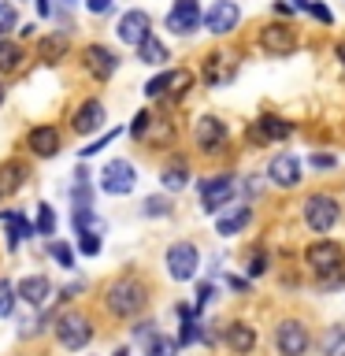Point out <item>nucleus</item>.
Listing matches in <instances>:
<instances>
[{
    "mask_svg": "<svg viewBox=\"0 0 345 356\" xmlns=\"http://www.w3.org/2000/svg\"><path fill=\"white\" fill-rule=\"evenodd\" d=\"M104 305H108L111 316L134 319L145 305H149V289H145L138 278H115V282L108 286V293H104Z\"/></svg>",
    "mask_w": 345,
    "mask_h": 356,
    "instance_id": "nucleus-1",
    "label": "nucleus"
},
{
    "mask_svg": "<svg viewBox=\"0 0 345 356\" xmlns=\"http://www.w3.org/2000/svg\"><path fill=\"white\" fill-rule=\"evenodd\" d=\"M300 216H305L308 230L327 234V230H334V222L342 219V208H338V200H334L330 193H308L305 204H300Z\"/></svg>",
    "mask_w": 345,
    "mask_h": 356,
    "instance_id": "nucleus-2",
    "label": "nucleus"
},
{
    "mask_svg": "<svg viewBox=\"0 0 345 356\" xmlns=\"http://www.w3.org/2000/svg\"><path fill=\"white\" fill-rule=\"evenodd\" d=\"M197 267H200V252L193 241H178L167 249V275L175 278V282H189V278H197Z\"/></svg>",
    "mask_w": 345,
    "mask_h": 356,
    "instance_id": "nucleus-3",
    "label": "nucleus"
},
{
    "mask_svg": "<svg viewBox=\"0 0 345 356\" xmlns=\"http://www.w3.org/2000/svg\"><path fill=\"white\" fill-rule=\"evenodd\" d=\"M308 345H312V338H308V327L300 319H282L278 323V330H275L278 356H305Z\"/></svg>",
    "mask_w": 345,
    "mask_h": 356,
    "instance_id": "nucleus-4",
    "label": "nucleus"
},
{
    "mask_svg": "<svg viewBox=\"0 0 345 356\" xmlns=\"http://www.w3.org/2000/svg\"><path fill=\"white\" fill-rule=\"evenodd\" d=\"M342 260H345V252H342L338 241H316V245H308V249H305V264L316 275H323V278L334 275V271H342Z\"/></svg>",
    "mask_w": 345,
    "mask_h": 356,
    "instance_id": "nucleus-5",
    "label": "nucleus"
},
{
    "mask_svg": "<svg viewBox=\"0 0 345 356\" xmlns=\"http://www.w3.org/2000/svg\"><path fill=\"white\" fill-rule=\"evenodd\" d=\"M193 138H197L200 152H223L230 141V130H227V122L216 119V115H200L197 127H193Z\"/></svg>",
    "mask_w": 345,
    "mask_h": 356,
    "instance_id": "nucleus-6",
    "label": "nucleus"
},
{
    "mask_svg": "<svg viewBox=\"0 0 345 356\" xmlns=\"http://www.w3.org/2000/svg\"><path fill=\"white\" fill-rule=\"evenodd\" d=\"M134 182H138V171H134V163H127V160H111V163H104V171H100V189L111 197H127L134 189Z\"/></svg>",
    "mask_w": 345,
    "mask_h": 356,
    "instance_id": "nucleus-7",
    "label": "nucleus"
},
{
    "mask_svg": "<svg viewBox=\"0 0 345 356\" xmlns=\"http://www.w3.org/2000/svg\"><path fill=\"white\" fill-rule=\"evenodd\" d=\"M238 19H241V8L234 0H211V8L204 11V26L216 38H227V33L238 30Z\"/></svg>",
    "mask_w": 345,
    "mask_h": 356,
    "instance_id": "nucleus-8",
    "label": "nucleus"
},
{
    "mask_svg": "<svg viewBox=\"0 0 345 356\" xmlns=\"http://www.w3.org/2000/svg\"><path fill=\"white\" fill-rule=\"evenodd\" d=\"M56 338H60L63 349H71L78 353L82 345H89V338H93V327H89V319L86 316H60V323H56Z\"/></svg>",
    "mask_w": 345,
    "mask_h": 356,
    "instance_id": "nucleus-9",
    "label": "nucleus"
},
{
    "mask_svg": "<svg viewBox=\"0 0 345 356\" xmlns=\"http://www.w3.org/2000/svg\"><path fill=\"white\" fill-rule=\"evenodd\" d=\"M238 193V186H234V175H216V178H204L200 182V204H204V211H216L223 204H230V197Z\"/></svg>",
    "mask_w": 345,
    "mask_h": 356,
    "instance_id": "nucleus-10",
    "label": "nucleus"
},
{
    "mask_svg": "<svg viewBox=\"0 0 345 356\" xmlns=\"http://www.w3.org/2000/svg\"><path fill=\"white\" fill-rule=\"evenodd\" d=\"M200 22H204L200 0H175L171 11H167V30L171 33H193Z\"/></svg>",
    "mask_w": 345,
    "mask_h": 356,
    "instance_id": "nucleus-11",
    "label": "nucleus"
},
{
    "mask_svg": "<svg viewBox=\"0 0 345 356\" xmlns=\"http://www.w3.org/2000/svg\"><path fill=\"white\" fill-rule=\"evenodd\" d=\"M260 44L271 56H289V52H297V30L286 26V22H267L260 30Z\"/></svg>",
    "mask_w": 345,
    "mask_h": 356,
    "instance_id": "nucleus-12",
    "label": "nucleus"
},
{
    "mask_svg": "<svg viewBox=\"0 0 345 356\" xmlns=\"http://www.w3.org/2000/svg\"><path fill=\"white\" fill-rule=\"evenodd\" d=\"M82 63H86V71L97 78V82H108L111 74L119 71V56L104 49V44H89V49L82 52Z\"/></svg>",
    "mask_w": 345,
    "mask_h": 356,
    "instance_id": "nucleus-13",
    "label": "nucleus"
},
{
    "mask_svg": "<svg viewBox=\"0 0 345 356\" xmlns=\"http://www.w3.org/2000/svg\"><path fill=\"white\" fill-rule=\"evenodd\" d=\"M115 30H119V41H127V44H134V49H138V44L152 33V19H149V11L134 8V11H127V15L119 19Z\"/></svg>",
    "mask_w": 345,
    "mask_h": 356,
    "instance_id": "nucleus-14",
    "label": "nucleus"
},
{
    "mask_svg": "<svg viewBox=\"0 0 345 356\" xmlns=\"http://www.w3.org/2000/svg\"><path fill=\"white\" fill-rule=\"evenodd\" d=\"M267 178H271L278 189H294L300 182V160H297V156H289V152L275 156V160L267 163Z\"/></svg>",
    "mask_w": 345,
    "mask_h": 356,
    "instance_id": "nucleus-15",
    "label": "nucleus"
},
{
    "mask_svg": "<svg viewBox=\"0 0 345 356\" xmlns=\"http://www.w3.org/2000/svg\"><path fill=\"white\" fill-rule=\"evenodd\" d=\"M289 134H294V122H286V119H278V115H260V119L252 122L249 138L252 141H286Z\"/></svg>",
    "mask_w": 345,
    "mask_h": 356,
    "instance_id": "nucleus-16",
    "label": "nucleus"
},
{
    "mask_svg": "<svg viewBox=\"0 0 345 356\" xmlns=\"http://www.w3.org/2000/svg\"><path fill=\"white\" fill-rule=\"evenodd\" d=\"M71 127H74V134H97L104 127V104H100V100H86V104L74 111Z\"/></svg>",
    "mask_w": 345,
    "mask_h": 356,
    "instance_id": "nucleus-17",
    "label": "nucleus"
},
{
    "mask_svg": "<svg viewBox=\"0 0 345 356\" xmlns=\"http://www.w3.org/2000/svg\"><path fill=\"white\" fill-rule=\"evenodd\" d=\"M26 145L33 156H56L60 152V130L56 127H33L26 134Z\"/></svg>",
    "mask_w": 345,
    "mask_h": 356,
    "instance_id": "nucleus-18",
    "label": "nucleus"
},
{
    "mask_svg": "<svg viewBox=\"0 0 345 356\" xmlns=\"http://www.w3.org/2000/svg\"><path fill=\"white\" fill-rule=\"evenodd\" d=\"M227 345H230V353H238V356H249V353L256 349V330L249 327V323L234 319L230 327H227Z\"/></svg>",
    "mask_w": 345,
    "mask_h": 356,
    "instance_id": "nucleus-19",
    "label": "nucleus"
},
{
    "mask_svg": "<svg viewBox=\"0 0 345 356\" xmlns=\"http://www.w3.org/2000/svg\"><path fill=\"white\" fill-rule=\"evenodd\" d=\"M22 186H26V167H22V163H15V160L0 163V197H11V193H19Z\"/></svg>",
    "mask_w": 345,
    "mask_h": 356,
    "instance_id": "nucleus-20",
    "label": "nucleus"
},
{
    "mask_svg": "<svg viewBox=\"0 0 345 356\" xmlns=\"http://www.w3.org/2000/svg\"><path fill=\"white\" fill-rule=\"evenodd\" d=\"M52 293V286H49V278L45 275H30V278H22L19 282V297L26 300V305H45V297Z\"/></svg>",
    "mask_w": 345,
    "mask_h": 356,
    "instance_id": "nucleus-21",
    "label": "nucleus"
},
{
    "mask_svg": "<svg viewBox=\"0 0 345 356\" xmlns=\"http://www.w3.org/2000/svg\"><path fill=\"white\" fill-rule=\"evenodd\" d=\"M249 219H252V208H234L230 216L216 219V230L223 234V238H234V234H241L245 227H249Z\"/></svg>",
    "mask_w": 345,
    "mask_h": 356,
    "instance_id": "nucleus-22",
    "label": "nucleus"
},
{
    "mask_svg": "<svg viewBox=\"0 0 345 356\" xmlns=\"http://www.w3.org/2000/svg\"><path fill=\"white\" fill-rule=\"evenodd\" d=\"M230 74H234V67H227V56H223V52H211L208 60H204V82H208L211 89L223 86Z\"/></svg>",
    "mask_w": 345,
    "mask_h": 356,
    "instance_id": "nucleus-23",
    "label": "nucleus"
},
{
    "mask_svg": "<svg viewBox=\"0 0 345 356\" xmlns=\"http://www.w3.org/2000/svg\"><path fill=\"white\" fill-rule=\"evenodd\" d=\"M0 219L8 222V249H19V241H22V238H30V234H33V227H30V222L19 216V211H4Z\"/></svg>",
    "mask_w": 345,
    "mask_h": 356,
    "instance_id": "nucleus-24",
    "label": "nucleus"
},
{
    "mask_svg": "<svg viewBox=\"0 0 345 356\" xmlns=\"http://www.w3.org/2000/svg\"><path fill=\"white\" fill-rule=\"evenodd\" d=\"M138 60H141V63H152V67L167 63V49H163V41H156L152 33H149V38H145V41L138 44Z\"/></svg>",
    "mask_w": 345,
    "mask_h": 356,
    "instance_id": "nucleus-25",
    "label": "nucleus"
},
{
    "mask_svg": "<svg viewBox=\"0 0 345 356\" xmlns=\"http://www.w3.org/2000/svg\"><path fill=\"white\" fill-rule=\"evenodd\" d=\"M178 316H182V330H178V345H193L200 334V323L193 319V308H186V305H178Z\"/></svg>",
    "mask_w": 345,
    "mask_h": 356,
    "instance_id": "nucleus-26",
    "label": "nucleus"
},
{
    "mask_svg": "<svg viewBox=\"0 0 345 356\" xmlns=\"http://www.w3.org/2000/svg\"><path fill=\"white\" fill-rule=\"evenodd\" d=\"M160 182H163V189L178 193V189L189 186V167H186V163H171V167H167V171L160 175Z\"/></svg>",
    "mask_w": 345,
    "mask_h": 356,
    "instance_id": "nucleus-27",
    "label": "nucleus"
},
{
    "mask_svg": "<svg viewBox=\"0 0 345 356\" xmlns=\"http://www.w3.org/2000/svg\"><path fill=\"white\" fill-rule=\"evenodd\" d=\"M171 86H175V71H163L145 82V97H171Z\"/></svg>",
    "mask_w": 345,
    "mask_h": 356,
    "instance_id": "nucleus-28",
    "label": "nucleus"
},
{
    "mask_svg": "<svg viewBox=\"0 0 345 356\" xmlns=\"http://www.w3.org/2000/svg\"><path fill=\"white\" fill-rule=\"evenodd\" d=\"M22 63V49L15 41H0V71H15Z\"/></svg>",
    "mask_w": 345,
    "mask_h": 356,
    "instance_id": "nucleus-29",
    "label": "nucleus"
},
{
    "mask_svg": "<svg viewBox=\"0 0 345 356\" xmlns=\"http://www.w3.org/2000/svg\"><path fill=\"white\" fill-rule=\"evenodd\" d=\"M141 216H149V219H163V216H171V200H167V197H145Z\"/></svg>",
    "mask_w": 345,
    "mask_h": 356,
    "instance_id": "nucleus-30",
    "label": "nucleus"
},
{
    "mask_svg": "<svg viewBox=\"0 0 345 356\" xmlns=\"http://www.w3.org/2000/svg\"><path fill=\"white\" fill-rule=\"evenodd\" d=\"M345 345V327H330L327 334H323V356H338V349Z\"/></svg>",
    "mask_w": 345,
    "mask_h": 356,
    "instance_id": "nucleus-31",
    "label": "nucleus"
},
{
    "mask_svg": "<svg viewBox=\"0 0 345 356\" xmlns=\"http://www.w3.org/2000/svg\"><path fill=\"white\" fill-rule=\"evenodd\" d=\"M175 349H178V341H171V338H163L160 330L149 338V356H175Z\"/></svg>",
    "mask_w": 345,
    "mask_h": 356,
    "instance_id": "nucleus-32",
    "label": "nucleus"
},
{
    "mask_svg": "<svg viewBox=\"0 0 345 356\" xmlns=\"http://www.w3.org/2000/svg\"><path fill=\"white\" fill-rule=\"evenodd\" d=\"M67 52V38H45L41 41V60H60V56Z\"/></svg>",
    "mask_w": 345,
    "mask_h": 356,
    "instance_id": "nucleus-33",
    "label": "nucleus"
},
{
    "mask_svg": "<svg viewBox=\"0 0 345 356\" xmlns=\"http://www.w3.org/2000/svg\"><path fill=\"white\" fill-rule=\"evenodd\" d=\"M78 249L86 256H97L100 252V234L97 230H78Z\"/></svg>",
    "mask_w": 345,
    "mask_h": 356,
    "instance_id": "nucleus-34",
    "label": "nucleus"
},
{
    "mask_svg": "<svg viewBox=\"0 0 345 356\" xmlns=\"http://www.w3.org/2000/svg\"><path fill=\"white\" fill-rule=\"evenodd\" d=\"M189 86H193V71H175V86H171V97L182 100L189 93Z\"/></svg>",
    "mask_w": 345,
    "mask_h": 356,
    "instance_id": "nucleus-35",
    "label": "nucleus"
},
{
    "mask_svg": "<svg viewBox=\"0 0 345 356\" xmlns=\"http://www.w3.org/2000/svg\"><path fill=\"white\" fill-rule=\"evenodd\" d=\"M38 230L41 234H52L56 230V211L49 204H38Z\"/></svg>",
    "mask_w": 345,
    "mask_h": 356,
    "instance_id": "nucleus-36",
    "label": "nucleus"
},
{
    "mask_svg": "<svg viewBox=\"0 0 345 356\" xmlns=\"http://www.w3.org/2000/svg\"><path fill=\"white\" fill-rule=\"evenodd\" d=\"M11 308H15V286L0 282V316H11Z\"/></svg>",
    "mask_w": 345,
    "mask_h": 356,
    "instance_id": "nucleus-37",
    "label": "nucleus"
},
{
    "mask_svg": "<svg viewBox=\"0 0 345 356\" xmlns=\"http://www.w3.org/2000/svg\"><path fill=\"white\" fill-rule=\"evenodd\" d=\"M15 8H11V4H0V38H4V33L8 30H15Z\"/></svg>",
    "mask_w": 345,
    "mask_h": 356,
    "instance_id": "nucleus-38",
    "label": "nucleus"
},
{
    "mask_svg": "<svg viewBox=\"0 0 345 356\" xmlns=\"http://www.w3.org/2000/svg\"><path fill=\"white\" fill-rule=\"evenodd\" d=\"M149 122H152L149 111H138V115H134V122H130V134H134V138H145V134H149Z\"/></svg>",
    "mask_w": 345,
    "mask_h": 356,
    "instance_id": "nucleus-39",
    "label": "nucleus"
},
{
    "mask_svg": "<svg viewBox=\"0 0 345 356\" xmlns=\"http://www.w3.org/2000/svg\"><path fill=\"white\" fill-rule=\"evenodd\" d=\"M52 256H56V260H60V267H74V252L67 249L63 241H52Z\"/></svg>",
    "mask_w": 345,
    "mask_h": 356,
    "instance_id": "nucleus-40",
    "label": "nucleus"
},
{
    "mask_svg": "<svg viewBox=\"0 0 345 356\" xmlns=\"http://www.w3.org/2000/svg\"><path fill=\"white\" fill-rule=\"evenodd\" d=\"M211 297H216V286L204 282V286L197 289V308H208V305H211Z\"/></svg>",
    "mask_w": 345,
    "mask_h": 356,
    "instance_id": "nucleus-41",
    "label": "nucleus"
},
{
    "mask_svg": "<svg viewBox=\"0 0 345 356\" xmlns=\"http://www.w3.org/2000/svg\"><path fill=\"white\" fill-rule=\"evenodd\" d=\"M264 271H267V256L260 252V256H252V264H249V275H252V278H260Z\"/></svg>",
    "mask_w": 345,
    "mask_h": 356,
    "instance_id": "nucleus-42",
    "label": "nucleus"
},
{
    "mask_svg": "<svg viewBox=\"0 0 345 356\" xmlns=\"http://www.w3.org/2000/svg\"><path fill=\"white\" fill-rule=\"evenodd\" d=\"M115 134H119V130H111V134H104V138H100V141H93V145H89V149H82V156H93V152H100V149H104V145H108L111 138H115Z\"/></svg>",
    "mask_w": 345,
    "mask_h": 356,
    "instance_id": "nucleus-43",
    "label": "nucleus"
},
{
    "mask_svg": "<svg viewBox=\"0 0 345 356\" xmlns=\"http://www.w3.org/2000/svg\"><path fill=\"white\" fill-rule=\"evenodd\" d=\"M111 4H115V0H86V8L93 11V15H104V11H108Z\"/></svg>",
    "mask_w": 345,
    "mask_h": 356,
    "instance_id": "nucleus-44",
    "label": "nucleus"
},
{
    "mask_svg": "<svg viewBox=\"0 0 345 356\" xmlns=\"http://www.w3.org/2000/svg\"><path fill=\"white\" fill-rule=\"evenodd\" d=\"M308 11L316 15L319 22H334V15H330V8H323V4H308Z\"/></svg>",
    "mask_w": 345,
    "mask_h": 356,
    "instance_id": "nucleus-45",
    "label": "nucleus"
},
{
    "mask_svg": "<svg viewBox=\"0 0 345 356\" xmlns=\"http://www.w3.org/2000/svg\"><path fill=\"white\" fill-rule=\"evenodd\" d=\"M338 160H334V156H312V167H334Z\"/></svg>",
    "mask_w": 345,
    "mask_h": 356,
    "instance_id": "nucleus-46",
    "label": "nucleus"
},
{
    "mask_svg": "<svg viewBox=\"0 0 345 356\" xmlns=\"http://www.w3.org/2000/svg\"><path fill=\"white\" fill-rule=\"evenodd\" d=\"M230 289H238V293H241V289H249V282H245V278H230Z\"/></svg>",
    "mask_w": 345,
    "mask_h": 356,
    "instance_id": "nucleus-47",
    "label": "nucleus"
},
{
    "mask_svg": "<svg viewBox=\"0 0 345 356\" xmlns=\"http://www.w3.org/2000/svg\"><path fill=\"white\" fill-rule=\"evenodd\" d=\"M334 56H338V60L345 63V41H338V44H334Z\"/></svg>",
    "mask_w": 345,
    "mask_h": 356,
    "instance_id": "nucleus-48",
    "label": "nucleus"
},
{
    "mask_svg": "<svg viewBox=\"0 0 345 356\" xmlns=\"http://www.w3.org/2000/svg\"><path fill=\"white\" fill-rule=\"evenodd\" d=\"M115 356H130V353H127V349H119V353H115Z\"/></svg>",
    "mask_w": 345,
    "mask_h": 356,
    "instance_id": "nucleus-49",
    "label": "nucleus"
},
{
    "mask_svg": "<svg viewBox=\"0 0 345 356\" xmlns=\"http://www.w3.org/2000/svg\"><path fill=\"white\" fill-rule=\"evenodd\" d=\"M0 100H4V86H0Z\"/></svg>",
    "mask_w": 345,
    "mask_h": 356,
    "instance_id": "nucleus-50",
    "label": "nucleus"
},
{
    "mask_svg": "<svg viewBox=\"0 0 345 356\" xmlns=\"http://www.w3.org/2000/svg\"><path fill=\"white\" fill-rule=\"evenodd\" d=\"M342 356H345V353H342Z\"/></svg>",
    "mask_w": 345,
    "mask_h": 356,
    "instance_id": "nucleus-51",
    "label": "nucleus"
}]
</instances>
